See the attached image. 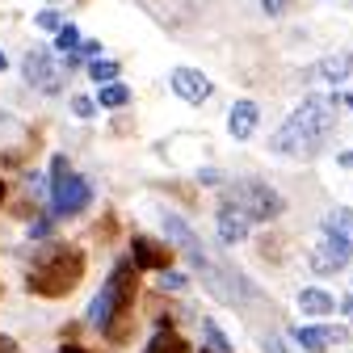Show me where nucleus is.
I'll use <instances>...</instances> for the list:
<instances>
[{"mask_svg": "<svg viewBox=\"0 0 353 353\" xmlns=\"http://www.w3.org/2000/svg\"><path fill=\"white\" fill-rule=\"evenodd\" d=\"M332 130H336V97H303V105L274 130L270 148L278 156L312 160V156L324 152Z\"/></svg>", "mask_w": 353, "mask_h": 353, "instance_id": "nucleus-1", "label": "nucleus"}, {"mask_svg": "<svg viewBox=\"0 0 353 353\" xmlns=\"http://www.w3.org/2000/svg\"><path fill=\"white\" fill-rule=\"evenodd\" d=\"M84 278V252L72 244H47L34 252V265L26 270V290L38 299H63Z\"/></svg>", "mask_w": 353, "mask_h": 353, "instance_id": "nucleus-2", "label": "nucleus"}, {"mask_svg": "<svg viewBox=\"0 0 353 353\" xmlns=\"http://www.w3.org/2000/svg\"><path fill=\"white\" fill-rule=\"evenodd\" d=\"M130 307H135V265L118 261L105 286L97 290V299L88 303V328L93 332H105V336H122L126 320H130Z\"/></svg>", "mask_w": 353, "mask_h": 353, "instance_id": "nucleus-3", "label": "nucleus"}, {"mask_svg": "<svg viewBox=\"0 0 353 353\" xmlns=\"http://www.w3.org/2000/svg\"><path fill=\"white\" fill-rule=\"evenodd\" d=\"M223 202H232L248 223H270V219H278L286 210L282 194L274 185H265V181H232Z\"/></svg>", "mask_w": 353, "mask_h": 353, "instance_id": "nucleus-4", "label": "nucleus"}, {"mask_svg": "<svg viewBox=\"0 0 353 353\" xmlns=\"http://www.w3.org/2000/svg\"><path fill=\"white\" fill-rule=\"evenodd\" d=\"M88 202H93V185L80 172H72L68 156H55L51 160V210L55 214H80Z\"/></svg>", "mask_w": 353, "mask_h": 353, "instance_id": "nucleus-5", "label": "nucleus"}, {"mask_svg": "<svg viewBox=\"0 0 353 353\" xmlns=\"http://www.w3.org/2000/svg\"><path fill=\"white\" fill-rule=\"evenodd\" d=\"M21 76H26V84H34L38 93H47V97H59V93H63V68H59V59H51L47 47L26 51Z\"/></svg>", "mask_w": 353, "mask_h": 353, "instance_id": "nucleus-6", "label": "nucleus"}, {"mask_svg": "<svg viewBox=\"0 0 353 353\" xmlns=\"http://www.w3.org/2000/svg\"><path fill=\"white\" fill-rule=\"evenodd\" d=\"M290 341H294L303 353H324L328 345L349 341V328H345V324H303V328H290Z\"/></svg>", "mask_w": 353, "mask_h": 353, "instance_id": "nucleus-7", "label": "nucleus"}, {"mask_svg": "<svg viewBox=\"0 0 353 353\" xmlns=\"http://www.w3.org/2000/svg\"><path fill=\"white\" fill-rule=\"evenodd\" d=\"M172 93L181 97V101H190V105H202V101L214 93V84H210V76H202L198 68H176V72H172Z\"/></svg>", "mask_w": 353, "mask_h": 353, "instance_id": "nucleus-8", "label": "nucleus"}, {"mask_svg": "<svg viewBox=\"0 0 353 353\" xmlns=\"http://www.w3.org/2000/svg\"><path fill=\"white\" fill-rule=\"evenodd\" d=\"M349 256H353V248H349V244H341V240L324 236V240L312 248L307 265H312L316 274H336V270H345V265H349Z\"/></svg>", "mask_w": 353, "mask_h": 353, "instance_id": "nucleus-9", "label": "nucleus"}, {"mask_svg": "<svg viewBox=\"0 0 353 353\" xmlns=\"http://www.w3.org/2000/svg\"><path fill=\"white\" fill-rule=\"evenodd\" d=\"M130 265H135V270H168L172 248H164V244H156L148 236H135L130 240Z\"/></svg>", "mask_w": 353, "mask_h": 353, "instance_id": "nucleus-10", "label": "nucleus"}, {"mask_svg": "<svg viewBox=\"0 0 353 353\" xmlns=\"http://www.w3.org/2000/svg\"><path fill=\"white\" fill-rule=\"evenodd\" d=\"M214 223H219V240H223V244H244L248 240V219L232 206V202H223V206H219V214H214Z\"/></svg>", "mask_w": 353, "mask_h": 353, "instance_id": "nucleus-11", "label": "nucleus"}, {"mask_svg": "<svg viewBox=\"0 0 353 353\" xmlns=\"http://www.w3.org/2000/svg\"><path fill=\"white\" fill-rule=\"evenodd\" d=\"M261 122V105L256 101H236L232 114H228V130H232V139H252V130Z\"/></svg>", "mask_w": 353, "mask_h": 353, "instance_id": "nucleus-12", "label": "nucleus"}, {"mask_svg": "<svg viewBox=\"0 0 353 353\" xmlns=\"http://www.w3.org/2000/svg\"><path fill=\"white\" fill-rule=\"evenodd\" d=\"M299 312L303 316H332L336 312V294H328L324 286H303L299 290Z\"/></svg>", "mask_w": 353, "mask_h": 353, "instance_id": "nucleus-13", "label": "nucleus"}, {"mask_svg": "<svg viewBox=\"0 0 353 353\" xmlns=\"http://www.w3.org/2000/svg\"><path fill=\"white\" fill-rule=\"evenodd\" d=\"M320 228H324V236H332V240H341V244H349V248H353V210H349V206L328 210Z\"/></svg>", "mask_w": 353, "mask_h": 353, "instance_id": "nucleus-14", "label": "nucleus"}, {"mask_svg": "<svg viewBox=\"0 0 353 353\" xmlns=\"http://www.w3.org/2000/svg\"><path fill=\"white\" fill-rule=\"evenodd\" d=\"M316 72H320L324 80H332V84L349 80V76H353V51H336V55H324V59L316 63Z\"/></svg>", "mask_w": 353, "mask_h": 353, "instance_id": "nucleus-15", "label": "nucleus"}, {"mask_svg": "<svg viewBox=\"0 0 353 353\" xmlns=\"http://www.w3.org/2000/svg\"><path fill=\"white\" fill-rule=\"evenodd\" d=\"M143 353H190V345L181 341V332H172L168 324H160V332L148 341V349Z\"/></svg>", "mask_w": 353, "mask_h": 353, "instance_id": "nucleus-16", "label": "nucleus"}, {"mask_svg": "<svg viewBox=\"0 0 353 353\" xmlns=\"http://www.w3.org/2000/svg\"><path fill=\"white\" fill-rule=\"evenodd\" d=\"M130 101V88L122 84V80H114V84H101V93H97V105L101 110H122Z\"/></svg>", "mask_w": 353, "mask_h": 353, "instance_id": "nucleus-17", "label": "nucleus"}, {"mask_svg": "<svg viewBox=\"0 0 353 353\" xmlns=\"http://www.w3.org/2000/svg\"><path fill=\"white\" fill-rule=\"evenodd\" d=\"M202 341H206V349H210V353H232V341H228V332L219 328L214 320H202Z\"/></svg>", "mask_w": 353, "mask_h": 353, "instance_id": "nucleus-18", "label": "nucleus"}, {"mask_svg": "<svg viewBox=\"0 0 353 353\" xmlns=\"http://www.w3.org/2000/svg\"><path fill=\"white\" fill-rule=\"evenodd\" d=\"M55 51H59V55H72V51H80V30H76L72 21H63V26L55 30Z\"/></svg>", "mask_w": 353, "mask_h": 353, "instance_id": "nucleus-19", "label": "nucleus"}, {"mask_svg": "<svg viewBox=\"0 0 353 353\" xmlns=\"http://www.w3.org/2000/svg\"><path fill=\"white\" fill-rule=\"evenodd\" d=\"M118 72H122V68H118L114 59H93V63H88V76H93L97 84H114Z\"/></svg>", "mask_w": 353, "mask_h": 353, "instance_id": "nucleus-20", "label": "nucleus"}, {"mask_svg": "<svg viewBox=\"0 0 353 353\" xmlns=\"http://www.w3.org/2000/svg\"><path fill=\"white\" fill-rule=\"evenodd\" d=\"M190 278L185 274H176V270H160V290H185Z\"/></svg>", "mask_w": 353, "mask_h": 353, "instance_id": "nucleus-21", "label": "nucleus"}, {"mask_svg": "<svg viewBox=\"0 0 353 353\" xmlns=\"http://www.w3.org/2000/svg\"><path fill=\"white\" fill-rule=\"evenodd\" d=\"M34 26H38V30H47V34H55V30L63 26V17H59L55 9H42V13L34 17Z\"/></svg>", "mask_w": 353, "mask_h": 353, "instance_id": "nucleus-22", "label": "nucleus"}, {"mask_svg": "<svg viewBox=\"0 0 353 353\" xmlns=\"http://www.w3.org/2000/svg\"><path fill=\"white\" fill-rule=\"evenodd\" d=\"M72 114L76 118H93L97 114V101L93 97H72Z\"/></svg>", "mask_w": 353, "mask_h": 353, "instance_id": "nucleus-23", "label": "nucleus"}, {"mask_svg": "<svg viewBox=\"0 0 353 353\" xmlns=\"http://www.w3.org/2000/svg\"><path fill=\"white\" fill-rule=\"evenodd\" d=\"M286 5H290V0H261V9L270 13V17H282V13H286Z\"/></svg>", "mask_w": 353, "mask_h": 353, "instance_id": "nucleus-24", "label": "nucleus"}, {"mask_svg": "<svg viewBox=\"0 0 353 353\" xmlns=\"http://www.w3.org/2000/svg\"><path fill=\"white\" fill-rule=\"evenodd\" d=\"M261 349H265V353H290L282 336H265V341H261Z\"/></svg>", "mask_w": 353, "mask_h": 353, "instance_id": "nucleus-25", "label": "nucleus"}, {"mask_svg": "<svg viewBox=\"0 0 353 353\" xmlns=\"http://www.w3.org/2000/svg\"><path fill=\"white\" fill-rule=\"evenodd\" d=\"M47 236H51V219H38L30 228V240H47Z\"/></svg>", "mask_w": 353, "mask_h": 353, "instance_id": "nucleus-26", "label": "nucleus"}, {"mask_svg": "<svg viewBox=\"0 0 353 353\" xmlns=\"http://www.w3.org/2000/svg\"><path fill=\"white\" fill-rule=\"evenodd\" d=\"M101 55V42H80V59H97Z\"/></svg>", "mask_w": 353, "mask_h": 353, "instance_id": "nucleus-27", "label": "nucleus"}, {"mask_svg": "<svg viewBox=\"0 0 353 353\" xmlns=\"http://www.w3.org/2000/svg\"><path fill=\"white\" fill-rule=\"evenodd\" d=\"M0 353H21V345H17L13 336H5V332H0Z\"/></svg>", "mask_w": 353, "mask_h": 353, "instance_id": "nucleus-28", "label": "nucleus"}, {"mask_svg": "<svg viewBox=\"0 0 353 353\" xmlns=\"http://www.w3.org/2000/svg\"><path fill=\"white\" fill-rule=\"evenodd\" d=\"M336 307H341V312L353 320V290H349V294H341V299H336Z\"/></svg>", "mask_w": 353, "mask_h": 353, "instance_id": "nucleus-29", "label": "nucleus"}, {"mask_svg": "<svg viewBox=\"0 0 353 353\" xmlns=\"http://www.w3.org/2000/svg\"><path fill=\"white\" fill-rule=\"evenodd\" d=\"M198 181H206V185H219V181H223V176H219L214 168H202V172H198Z\"/></svg>", "mask_w": 353, "mask_h": 353, "instance_id": "nucleus-30", "label": "nucleus"}, {"mask_svg": "<svg viewBox=\"0 0 353 353\" xmlns=\"http://www.w3.org/2000/svg\"><path fill=\"white\" fill-rule=\"evenodd\" d=\"M336 160H341V168H353V148H349V152H341Z\"/></svg>", "mask_w": 353, "mask_h": 353, "instance_id": "nucleus-31", "label": "nucleus"}, {"mask_svg": "<svg viewBox=\"0 0 353 353\" xmlns=\"http://www.w3.org/2000/svg\"><path fill=\"white\" fill-rule=\"evenodd\" d=\"M55 353H88V349H84V345H59Z\"/></svg>", "mask_w": 353, "mask_h": 353, "instance_id": "nucleus-32", "label": "nucleus"}, {"mask_svg": "<svg viewBox=\"0 0 353 353\" xmlns=\"http://www.w3.org/2000/svg\"><path fill=\"white\" fill-rule=\"evenodd\" d=\"M336 105H349V110H353V93H345V97H336Z\"/></svg>", "mask_w": 353, "mask_h": 353, "instance_id": "nucleus-33", "label": "nucleus"}, {"mask_svg": "<svg viewBox=\"0 0 353 353\" xmlns=\"http://www.w3.org/2000/svg\"><path fill=\"white\" fill-rule=\"evenodd\" d=\"M5 68H9V55H5V51H0V72H5Z\"/></svg>", "mask_w": 353, "mask_h": 353, "instance_id": "nucleus-34", "label": "nucleus"}, {"mask_svg": "<svg viewBox=\"0 0 353 353\" xmlns=\"http://www.w3.org/2000/svg\"><path fill=\"white\" fill-rule=\"evenodd\" d=\"M0 202H5V181H0Z\"/></svg>", "mask_w": 353, "mask_h": 353, "instance_id": "nucleus-35", "label": "nucleus"}, {"mask_svg": "<svg viewBox=\"0 0 353 353\" xmlns=\"http://www.w3.org/2000/svg\"><path fill=\"white\" fill-rule=\"evenodd\" d=\"M202 353H210V349H202Z\"/></svg>", "mask_w": 353, "mask_h": 353, "instance_id": "nucleus-36", "label": "nucleus"}]
</instances>
